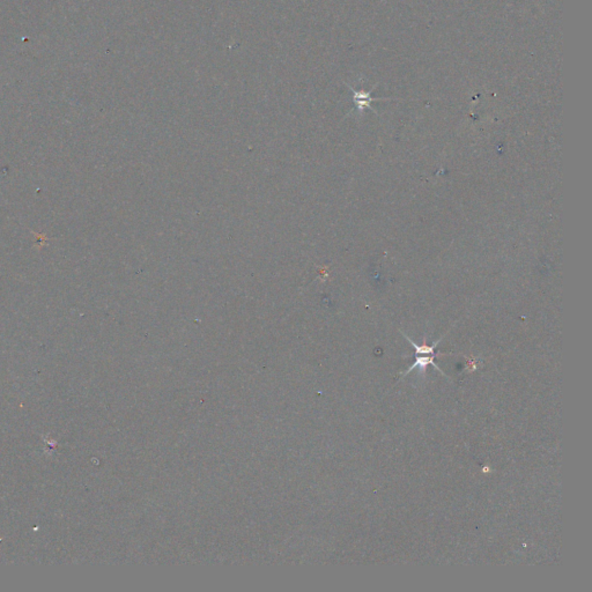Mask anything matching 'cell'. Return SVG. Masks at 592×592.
<instances>
[{"mask_svg":"<svg viewBox=\"0 0 592 592\" xmlns=\"http://www.w3.org/2000/svg\"><path fill=\"white\" fill-rule=\"evenodd\" d=\"M405 338L408 340V342L411 343V345L414 347L415 354H424V355H427V354H435V347L439 345V342H441V339H439L436 343H434L432 346H427L426 344H424V345H421L420 346V345H417V344H415L413 342V340H411V338H408L407 336H405Z\"/></svg>","mask_w":592,"mask_h":592,"instance_id":"obj_2","label":"cell"},{"mask_svg":"<svg viewBox=\"0 0 592 592\" xmlns=\"http://www.w3.org/2000/svg\"><path fill=\"white\" fill-rule=\"evenodd\" d=\"M428 364H432L433 367L436 368V370L441 371L442 374H444L438 367V364L435 363V354H427V356H417V359H415V362L413 363V365H412L410 369L406 371L405 375L410 374L412 370L415 369V368H420V369H424V368H426Z\"/></svg>","mask_w":592,"mask_h":592,"instance_id":"obj_1","label":"cell"}]
</instances>
